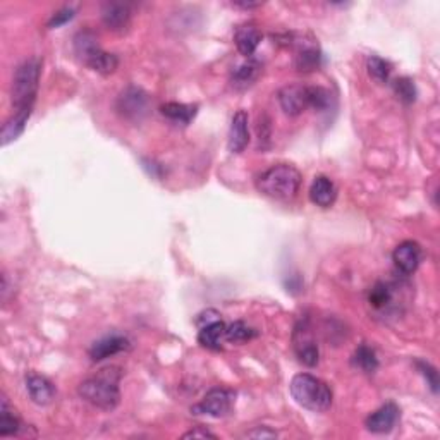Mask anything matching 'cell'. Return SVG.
<instances>
[{
  "label": "cell",
  "instance_id": "obj_1",
  "mask_svg": "<svg viewBox=\"0 0 440 440\" xmlns=\"http://www.w3.org/2000/svg\"><path fill=\"white\" fill-rule=\"evenodd\" d=\"M119 380H121L119 368H105L102 370V372H98L95 377H90L81 382L80 387H77V394H80L86 402L95 406V408L112 411L116 409L119 402H121Z\"/></svg>",
  "mask_w": 440,
  "mask_h": 440
},
{
  "label": "cell",
  "instance_id": "obj_2",
  "mask_svg": "<svg viewBox=\"0 0 440 440\" xmlns=\"http://www.w3.org/2000/svg\"><path fill=\"white\" fill-rule=\"evenodd\" d=\"M301 172L289 163H279L267 168L257 179V189L262 195L277 201H289L296 198L301 188Z\"/></svg>",
  "mask_w": 440,
  "mask_h": 440
},
{
  "label": "cell",
  "instance_id": "obj_3",
  "mask_svg": "<svg viewBox=\"0 0 440 440\" xmlns=\"http://www.w3.org/2000/svg\"><path fill=\"white\" fill-rule=\"evenodd\" d=\"M40 74H42V63L36 57L26 59L16 69L11 90L14 112H33L36 93H38Z\"/></svg>",
  "mask_w": 440,
  "mask_h": 440
},
{
  "label": "cell",
  "instance_id": "obj_4",
  "mask_svg": "<svg viewBox=\"0 0 440 440\" xmlns=\"http://www.w3.org/2000/svg\"><path fill=\"white\" fill-rule=\"evenodd\" d=\"M291 396L299 406L315 411V413H323L331 409L332 406V390L323 380L316 378L310 373H298L291 380Z\"/></svg>",
  "mask_w": 440,
  "mask_h": 440
},
{
  "label": "cell",
  "instance_id": "obj_5",
  "mask_svg": "<svg viewBox=\"0 0 440 440\" xmlns=\"http://www.w3.org/2000/svg\"><path fill=\"white\" fill-rule=\"evenodd\" d=\"M116 109L127 121H141L150 110V97L145 90L138 88V86H129L119 95Z\"/></svg>",
  "mask_w": 440,
  "mask_h": 440
},
{
  "label": "cell",
  "instance_id": "obj_6",
  "mask_svg": "<svg viewBox=\"0 0 440 440\" xmlns=\"http://www.w3.org/2000/svg\"><path fill=\"white\" fill-rule=\"evenodd\" d=\"M234 402V394L231 390L215 387L208 390L207 396L203 397V401L200 404L193 406V413L195 414H208V417L220 418L225 417L232 408Z\"/></svg>",
  "mask_w": 440,
  "mask_h": 440
},
{
  "label": "cell",
  "instance_id": "obj_7",
  "mask_svg": "<svg viewBox=\"0 0 440 440\" xmlns=\"http://www.w3.org/2000/svg\"><path fill=\"white\" fill-rule=\"evenodd\" d=\"M293 343L296 356L299 358V361H301L303 365H306V367H315V365L318 363L320 358L318 344L315 343L313 336H311L310 327H308L306 322L299 323L298 327H296Z\"/></svg>",
  "mask_w": 440,
  "mask_h": 440
},
{
  "label": "cell",
  "instance_id": "obj_8",
  "mask_svg": "<svg viewBox=\"0 0 440 440\" xmlns=\"http://www.w3.org/2000/svg\"><path fill=\"white\" fill-rule=\"evenodd\" d=\"M279 104L287 116L296 117L303 114L310 107L308 100V86L304 85H287L279 90Z\"/></svg>",
  "mask_w": 440,
  "mask_h": 440
},
{
  "label": "cell",
  "instance_id": "obj_9",
  "mask_svg": "<svg viewBox=\"0 0 440 440\" xmlns=\"http://www.w3.org/2000/svg\"><path fill=\"white\" fill-rule=\"evenodd\" d=\"M422 258H423L422 246H419L417 241L401 242V245L394 249L392 254L394 265H396L399 272L404 275H411L417 272L419 263H422Z\"/></svg>",
  "mask_w": 440,
  "mask_h": 440
},
{
  "label": "cell",
  "instance_id": "obj_10",
  "mask_svg": "<svg viewBox=\"0 0 440 440\" xmlns=\"http://www.w3.org/2000/svg\"><path fill=\"white\" fill-rule=\"evenodd\" d=\"M401 411L394 402H387L382 408H378L375 413H372L365 422L367 429L373 434H389L394 426L397 425Z\"/></svg>",
  "mask_w": 440,
  "mask_h": 440
},
{
  "label": "cell",
  "instance_id": "obj_11",
  "mask_svg": "<svg viewBox=\"0 0 440 440\" xmlns=\"http://www.w3.org/2000/svg\"><path fill=\"white\" fill-rule=\"evenodd\" d=\"M102 21L110 31L122 33L127 30L131 23L129 4L122 2H105L102 7Z\"/></svg>",
  "mask_w": 440,
  "mask_h": 440
},
{
  "label": "cell",
  "instance_id": "obj_12",
  "mask_svg": "<svg viewBox=\"0 0 440 440\" xmlns=\"http://www.w3.org/2000/svg\"><path fill=\"white\" fill-rule=\"evenodd\" d=\"M26 389L31 401L38 406H47L55 399V385L47 377L30 373L26 375Z\"/></svg>",
  "mask_w": 440,
  "mask_h": 440
},
{
  "label": "cell",
  "instance_id": "obj_13",
  "mask_svg": "<svg viewBox=\"0 0 440 440\" xmlns=\"http://www.w3.org/2000/svg\"><path fill=\"white\" fill-rule=\"evenodd\" d=\"M249 119L245 110H240L232 117L231 131H229V150L232 154H241L249 143Z\"/></svg>",
  "mask_w": 440,
  "mask_h": 440
},
{
  "label": "cell",
  "instance_id": "obj_14",
  "mask_svg": "<svg viewBox=\"0 0 440 440\" xmlns=\"http://www.w3.org/2000/svg\"><path fill=\"white\" fill-rule=\"evenodd\" d=\"M131 348V343L122 336H109L104 339L93 343V346L90 348V358L93 361H102L105 358H110L119 353L127 351Z\"/></svg>",
  "mask_w": 440,
  "mask_h": 440
},
{
  "label": "cell",
  "instance_id": "obj_15",
  "mask_svg": "<svg viewBox=\"0 0 440 440\" xmlns=\"http://www.w3.org/2000/svg\"><path fill=\"white\" fill-rule=\"evenodd\" d=\"M337 198V188L334 181L328 179L327 176H316L310 186V200L316 207L328 208L334 205Z\"/></svg>",
  "mask_w": 440,
  "mask_h": 440
},
{
  "label": "cell",
  "instance_id": "obj_16",
  "mask_svg": "<svg viewBox=\"0 0 440 440\" xmlns=\"http://www.w3.org/2000/svg\"><path fill=\"white\" fill-rule=\"evenodd\" d=\"M234 42L241 55L252 57L262 42V33L254 24H242L236 30Z\"/></svg>",
  "mask_w": 440,
  "mask_h": 440
},
{
  "label": "cell",
  "instance_id": "obj_17",
  "mask_svg": "<svg viewBox=\"0 0 440 440\" xmlns=\"http://www.w3.org/2000/svg\"><path fill=\"white\" fill-rule=\"evenodd\" d=\"M394 289L396 287L390 286L389 282L378 281L372 286L368 293V303L373 310L377 311H387L394 304Z\"/></svg>",
  "mask_w": 440,
  "mask_h": 440
},
{
  "label": "cell",
  "instance_id": "obj_18",
  "mask_svg": "<svg viewBox=\"0 0 440 440\" xmlns=\"http://www.w3.org/2000/svg\"><path fill=\"white\" fill-rule=\"evenodd\" d=\"M225 337V323L222 320H215V322L203 325L198 332V343L203 348L219 351L222 349V339Z\"/></svg>",
  "mask_w": 440,
  "mask_h": 440
},
{
  "label": "cell",
  "instance_id": "obj_19",
  "mask_svg": "<svg viewBox=\"0 0 440 440\" xmlns=\"http://www.w3.org/2000/svg\"><path fill=\"white\" fill-rule=\"evenodd\" d=\"M162 116H166L171 121L178 122V124L188 126L193 119L198 114V105H188V104H178V102H168V104L160 107Z\"/></svg>",
  "mask_w": 440,
  "mask_h": 440
},
{
  "label": "cell",
  "instance_id": "obj_20",
  "mask_svg": "<svg viewBox=\"0 0 440 440\" xmlns=\"http://www.w3.org/2000/svg\"><path fill=\"white\" fill-rule=\"evenodd\" d=\"M31 112H14L11 116L9 121L6 122L2 127V134H0V138H2V145H9V143L16 141L21 134L24 133V127H26L28 121H30Z\"/></svg>",
  "mask_w": 440,
  "mask_h": 440
},
{
  "label": "cell",
  "instance_id": "obj_21",
  "mask_svg": "<svg viewBox=\"0 0 440 440\" xmlns=\"http://www.w3.org/2000/svg\"><path fill=\"white\" fill-rule=\"evenodd\" d=\"M100 48L97 35L92 30H83L74 36V52L81 63H86Z\"/></svg>",
  "mask_w": 440,
  "mask_h": 440
},
{
  "label": "cell",
  "instance_id": "obj_22",
  "mask_svg": "<svg viewBox=\"0 0 440 440\" xmlns=\"http://www.w3.org/2000/svg\"><path fill=\"white\" fill-rule=\"evenodd\" d=\"M322 64V53L315 45H304L296 55L294 65L299 73H313Z\"/></svg>",
  "mask_w": 440,
  "mask_h": 440
},
{
  "label": "cell",
  "instance_id": "obj_23",
  "mask_svg": "<svg viewBox=\"0 0 440 440\" xmlns=\"http://www.w3.org/2000/svg\"><path fill=\"white\" fill-rule=\"evenodd\" d=\"M21 429V422L16 411L9 404L6 396H2V406H0V435L2 437H9V435H16Z\"/></svg>",
  "mask_w": 440,
  "mask_h": 440
},
{
  "label": "cell",
  "instance_id": "obj_24",
  "mask_svg": "<svg viewBox=\"0 0 440 440\" xmlns=\"http://www.w3.org/2000/svg\"><path fill=\"white\" fill-rule=\"evenodd\" d=\"M85 64L88 65L90 69H93V71L104 74V76H109V74H112L117 69L119 59L117 55H114V53H109L102 50V48H98Z\"/></svg>",
  "mask_w": 440,
  "mask_h": 440
},
{
  "label": "cell",
  "instance_id": "obj_25",
  "mask_svg": "<svg viewBox=\"0 0 440 440\" xmlns=\"http://www.w3.org/2000/svg\"><path fill=\"white\" fill-rule=\"evenodd\" d=\"M258 73H260V64L254 63V60H248L232 73V85L236 88H248L258 77Z\"/></svg>",
  "mask_w": 440,
  "mask_h": 440
},
{
  "label": "cell",
  "instance_id": "obj_26",
  "mask_svg": "<svg viewBox=\"0 0 440 440\" xmlns=\"http://www.w3.org/2000/svg\"><path fill=\"white\" fill-rule=\"evenodd\" d=\"M353 363L365 373H373L378 368L375 351L368 346H360L356 349L355 356H353Z\"/></svg>",
  "mask_w": 440,
  "mask_h": 440
},
{
  "label": "cell",
  "instance_id": "obj_27",
  "mask_svg": "<svg viewBox=\"0 0 440 440\" xmlns=\"http://www.w3.org/2000/svg\"><path fill=\"white\" fill-rule=\"evenodd\" d=\"M254 336H257V331L249 327L248 323L241 322V320L225 327V339L229 343H246V340L253 339Z\"/></svg>",
  "mask_w": 440,
  "mask_h": 440
},
{
  "label": "cell",
  "instance_id": "obj_28",
  "mask_svg": "<svg viewBox=\"0 0 440 440\" xmlns=\"http://www.w3.org/2000/svg\"><path fill=\"white\" fill-rule=\"evenodd\" d=\"M308 100L316 112H325L332 104V95L322 86H308Z\"/></svg>",
  "mask_w": 440,
  "mask_h": 440
},
{
  "label": "cell",
  "instance_id": "obj_29",
  "mask_svg": "<svg viewBox=\"0 0 440 440\" xmlns=\"http://www.w3.org/2000/svg\"><path fill=\"white\" fill-rule=\"evenodd\" d=\"M367 69H368L370 76H372L377 83H387L390 77V71H392L387 60L380 59V57H375V55H372L368 59Z\"/></svg>",
  "mask_w": 440,
  "mask_h": 440
},
{
  "label": "cell",
  "instance_id": "obj_30",
  "mask_svg": "<svg viewBox=\"0 0 440 440\" xmlns=\"http://www.w3.org/2000/svg\"><path fill=\"white\" fill-rule=\"evenodd\" d=\"M394 92L404 104H413L417 100V86L409 77H399L394 81Z\"/></svg>",
  "mask_w": 440,
  "mask_h": 440
},
{
  "label": "cell",
  "instance_id": "obj_31",
  "mask_svg": "<svg viewBox=\"0 0 440 440\" xmlns=\"http://www.w3.org/2000/svg\"><path fill=\"white\" fill-rule=\"evenodd\" d=\"M417 367L419 372H422V375L426 378V382H429L431 392L437 394L439 390V373L437 370L431 367L430 363H426V361H417Z\"/></svg>",
  "mask_w": 440,
  "mask_h": 440
},
{
  "label": "cell",
  "instance_id": "obj_32",
  "mask_svg": "<svg viewBox=\"0 0 440 440\" xmlns=\"http://www.w3.org/2000/svg\"><path fill=\"white\" fill-rule=\"evenodd\" d=\"M73 18H74V9H73V7H63V9L57 11L55 14H53L52 18L48 19L47 26L52 28V30H53V28H59V26H63V24L69 23Z\"/></svg>",
  "mask_w": 440,
  "mask_h": 440
},
{
  "label": "cell",
  "instance_id": "obj_33",
  "mask_svg": "<svg viewBox=\"0 0 440 440\" xmlns=\"http://www.w3.org/2000/svg\"><path fill=\"white\" fill-rule=\"evenodd\" d=\"M277 431L269 429V426H254L253 430L246 431L245 437L248 439H275L277 437Z\"/></svg>",
  "mask_w": 440,
  "mask_h": 440
},
{
  "label": "cell",
  "instance_id": "obj_34",
  "mask_svg": "<svg viewBox=\"0 0 440 440\" xmlns=\"http://www.w3.org/2000/svg\"><path fill=\"white\" fill-rule=\"evenodd\" d=\"M183 439H217V435L207 429H203V426H196V429L186 431V434L183 435Z\"/></svg>",
  "mask_w": 440,
  "mask_h": 440
},
{
  "label": "cell",
  "instance_id": "obj_35",
  "mask_svg": "<svg viewBox=\"0 0 440 440\" xmlns=\"http://www.w3.org/2000/svg\"><path fill=\"white\" fill-rule=\"evenodd\" d=\"M258 136H260V145L262 141H269L270 139V122L269 121H260V126H258Z\"/></svg>",
  "mask_w": 440,
  "mask_h": 440
},
{
  "label": "cell",
  "instance_id": "obj_36",
  "mask_svg": "<svg viewBox=\"0 0 440 440\" xmlns=\"http://www.w3.org/2000/svg\"><path fill=\"white\" fill-rule=\"evenodd\" d=\"M234 7H241V9H254V7H260V4H252V2H236Z\"/></svg>",
  "mask_w": 440,
  "mask_h": 440
}]
</instances>
